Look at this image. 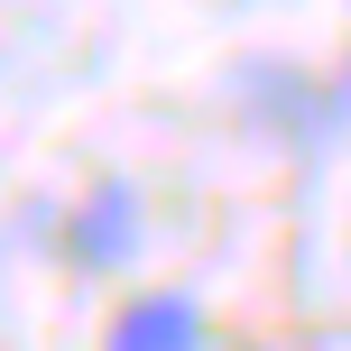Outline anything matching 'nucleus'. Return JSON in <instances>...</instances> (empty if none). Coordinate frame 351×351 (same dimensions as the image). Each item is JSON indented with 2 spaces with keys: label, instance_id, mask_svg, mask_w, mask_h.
I'll list each match as a JSON object with an SVG mask.
<instances>
[{
  "label": "nucleus",
  "instance_id": "f257e3e1",
  "mask_svg": "<svg viewBox=\"0 0 351 351\" xmlns=\"http://www.w3.org/2000/svg\"><path fill=\"white\" fill-rule=\"evenodd\" d=\"M65 259L74 268H130L139 259V185H121V176L84 185V204L65 213Z\"/></svg>",
  "mask_w": 351,
  "mask_h": 351
},
{
  "label": "nucleus",
  "instance_id": "f03ea898",
  "mask_svg": "<svg viewBox=\"0 0 351 351\" xmlns=\"http://www.w3.org/2000/svg\"><path fill=\"white\" fill-rule=\"evenodd\" d=\"M102 351H213V324H204V305L185 287H148V296H130L111 315Z\"/></svg>",
  "mask_w": 351,
  "mask_h": 351
},
{
  "label": "nucleus",
  "instance_id": "7ed1b4c3",
  "mask_svg": "<svg viewBox=\"0 0 351 351\" xmlns=\"http://www.w3.org/2000/svg\"><path fill=\"white\" fill-rule=\"evenodd\" d=\"M231 351H259V342H231Z\"/></svg>",
  "mask_w": 351,
  "mask_h": 351
}]
</instances>
